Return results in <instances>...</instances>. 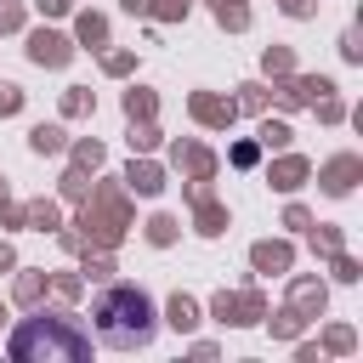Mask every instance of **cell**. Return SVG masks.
Masks as SVG:
<instances>
[{
    "instance_id": "cell-2",
    "label": "cell",
    "mask_w": 363,
    "mask_h": 363,
    "mask_svg": "<svg viewBox=\"0 0 363 363\" xmlns=\"http://www.w3.org/2000/svg\"><path fill=\"white\" fill-rule=\"evenodd\" d=\"M91 352V335H79L68 318H23L11 329V357L17 363H34V357H62V363H79Z\"/></svg>"
},
{
    "instance_id": "cell-1",
    "label": "cell",
    "mask_w": 363,
    "mask_h": 363,
    "mask_svg": "<svg viewBox=\"0 0 363 363\" xmlns=\"http://www.w3.org/2000/svg\"><path fill=\"white\" fill-rule=\"evenodd\" d=\"M91 318H96V340L113 346V352H136V346H147L153 329H159V318H153V295L136 289V284H113V289H102Z\"/></svg>"
}]
</instances>
